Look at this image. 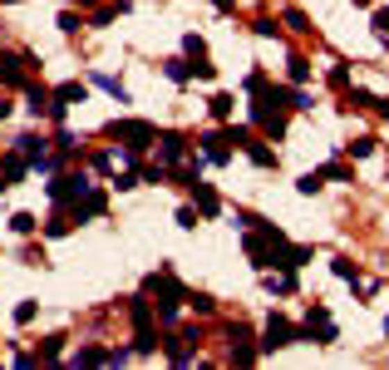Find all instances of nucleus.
<instances>
[{
  "instance_id": "1",
  "label": "nucleus",
  "mask_w": 389,
  "mask_h": 370,
  "mask_svg": "<svg viewBox=\"0 0 389 370\" xmlns=\"http://www.w3.org/2000/svg\"><path fill=\"white\" fill-rule=\"evenodd\" d=\"M143 291L148 296H158L153 306H158V316H163V321H178V311H183V301H188V287L173 277V272H153V277H143Z\"/></svg>"
},
{
  "instance_id": "2",
  "label": "nucleus",
  "mask_w": 389,
  "mask_h": 370,
  "mask_svg": "<svg viewBox=\"0 0 389 370\" xmlns=\"http://www.w3.org/2000/svg\"><path fill=\"white\" fill-rule=\"evenodd\" d=\"M108 138H119L129 153H143V148L158 138V129H153L148 119H114V124H108Z\"/></svg>"
},
{
  "instance_id": "3",
  "label": "nucleus",
  "mask_w": 389,
  "mask_h": 370,
  "mask_svg": "<svg viewBox=\"0 0 389 370\" xmlns=\"http://www.w3.org/2000/svg\"><path fill=\"white\" fill-rule=\"evenodd\" d=\"M296 336H301V341H315V346H336V341H340L336 316H330L325 306H311V311H306V326H296Z\"/></svg>"
},
{
  "instance_id": "4",
  "label": "nucleus",
  "mask_w": 389,
  "mask_h": 370,
  "mask_svg": "<svg viewBox=\"0 0 389 370\" xmlns=\"http://www.w3.org/2000/svg\"><path fill=\"white\" fill-rule=\"evenodd\" d=\"M65 207H69V223H89V218H99L104 207H108V193H104V188H94V183H84Z\"/></svg>"
},
{
  "instance_id": "5",
  "label": "nucleus",
  "mask_w": 389,
  "mask_h": 370,
  "mask_svg": "<svg viewBox=\"0 0 389 370\" xmlns=\"http://www.w3.org/2000/svg\"><path fill=\"white\" fill-rule=\"evenodd\" d=\"M296 341H301V336H296V326L286 321V316H271L266 331H261V341H256V351L271 355V351H286V346H296Z\"/></svg>"
},
{
  "instance_id": "6",
  "label": "nucleus",
  "mask_w": 389,
  "mask_h": 370,
  "mask_svg": "<svg viewBox=\"0 0 389 370\" xmlns=\"http://www.w3.org/2000/svg\"><path fill=\"white\" fill-rule=\"evenodd\" d=\"M251 129H256V134H266V138H281V134H286V114H281V104L256 99V104H251Z\"/></svg>"
},
{
  "instance_id": "7",
  "label": "nucleus",
  "mask_w": 389,
  "mask_h": 370,
  "mask_svg": "<svg viewBox=\"0 0 389 370\" xmlns=\"http://www.w3.org/2000/svg\"><path fill=\"white\" fill-rule=\"evenodd\" d=\"M25 65H35V60L30 55H6V49H0V84H6V89H25L30 84Z\"/></svg>"
},
{
  "instance_id": "8",
  "label": "nucleus",
  "mask_w": 389,
  "mask_h": 370,
  "mask_svg": "<svg viewBox=\"0 0 389 370\" xmlns=\"http://www.w3.org/2000/svg\"><path fill=\"white\" fill-rule=\"evenodd\" d=\"M153 143H158V163H163V168H173V163H183V158H188V138L173 134V129H168V134H158Z\"/></svg>"
},
{
  "instance_id": "9",
  "label": "nucleus",
  "mask_w": 389,
  "mask_h": 370,
  "mask_svg": "<svg viewBox=\"0 0 389 370\" xmlns=\"http://www.w3.org/2000/svg\"><path fill=\"white\" fill-rule=\"evenodd\" d=\"M242 247H247V257H251V267H256V272H266V267H271V252H276V242H266L256 227H247Z\"/></svg>"
},
{
  "instance_id": "10",
  "label": "nucleus",
  "mask_w": 389,
  "mask_h": 370,
  "mask_svg": "<svg viewBox=\"0 0 389 370\" xmlns=\"http://www.w3.org/2000/svg\"><path fill=\"white\" fill-rule=\"evenodd\" d=\"M188 193H192V202H197V218H217V213H222V198L212 193V183L192 178V183H188Z\"/></svg>"
},
{
  "instance_id": "11",
  "label": "nucleus",
  "mask_w": 389,
  "mask_h": 370,
  "mask_svg": "<svg viewBox=\"0 0 389 370\" xmlns=\"http://www.w3.org/2000/svg\"><path fill=\"white\" fill-rule=\"evenodd\" d=\"M25 173H30V158L25 153H6V158H0V183H6V188H15Z\"/></svg>"
},
{
  "instance_id": "12",
  "label": "nucleus",
  "mask_w": 389,
  "mask_h": 370,
  "mask_svg": "<svg viewBox=\"0 0 389 370\" xmlns=\"http://www.w3.org/2000/svg\"><path fill=\"white\" fill-rule=\"evenodd\" d=\"M197 143H202V153H207V163H217V168H222V163H232V143L222 138V134H202Z\"/></svg>"
},
{
  "instance_id": "13",
  "label": "nucleus",
  "mask_w": 389,
  "mask_h": 370,
  "mask_svg": "<svg viewBox=\"0 0 389 370\" xmlns=\"http://www.w3.org/2000/svg\"><path fill=\"white\" fill-rule=\"evenodd\" d=\"M242 148H247V158H251L256 168H276V148H271L266 138H256V134H251V138H247Z\"/></svg>"
},
{
  "instance_id": "14",
  "label": "nucleus",
  "mask_w": 389,
  "mask_h": 370,
  "mask_svg": "<svg viewBox=\"0 0 389 370\" xmlns=\"http://www.w3.org/2000/svg\"><path fill=\"white\" fill-rule=\"evenodd\" d=\"M84 183H89V178H79V173H60V178L49 183V198H54V202H69V198H74Z\"/></svg>"
},
{
  "instance_id": "15",
  "label": "nucleus",
  "mask_w": 389,
  "mask_h": 370,
  "mask_svg": "<svg viewBox=\"0 0 389 370\" xmlns=\"http://www.w3.org/2000/svg\"><path fill=\"white\" fill-rule=\"evenodd\" d=\"M49 99H54V104H65V109H69V104H84V99H89V89H84L79 79H69V84H60V89H49Z\"/></svg>"
},
{
  "instance_id": "16",
  "label": "nucleus",
  "mask_w": 389,
  "mask_h": 370,
  "mask_svg": "<svg viewBox=\"0 0 389 370\" xmlns=\"http://www.w3.org/2000/svg\"><path fill=\"white\" fill-rule=\"evenodd\" d=\"M15 153H25L30 168H35L40 158H44V138H40V134H20V138H15Z\"/></svg>"
},
{
  "instance_id": "17",
  "label": "nucleus",
  "mask_w": 389,
  "mask_h": 370,
  "mask_svg": "<svg viewBox=\"0 0 389 370\" xmlns=\"http://www.w3.org/2000/svg\"><path fill=\"white\" fill-rule=\"evenodd\" d=\"M232 109H237V99H232V94H212V99H207V114L222 119V124L232 119Z\"/></svg>"
},
{
  "instance_id": "18",
  "label": "nucleus",
  "mask_w": 389,
  "mask_h": 370,
  "mask_svg": "<svg viewBox=\"0 0 389 370\" xmlns=\"http://www.w3.org/2000/svg\"><path fill=\"white\" fill-rule=\"evenodd\" d=\"M25 109L30 114H44L49 109V89L44 84H25Z\"/></svg>"
},
{
  "instance_id": "19",
  "label": "nucleus",
  "mask_w": 389,
  "mask_h": 370,
  "mask_svg": "<svg viewBox=\"0 0 389 370\" xmlns=\"http://www.w3.org/2000/svg\"><path fill=\"white\" fill-rule=\"evenodd\" d=\"M266 291L291 296V291H296V272H266Z\"/></svg>"
},
{
  "instance_id": "20",
  "label": "nucleus",
  "mask_w": 389,
  "mask_h": 370,
  "mask_svg": "<svg viewBox=\"0 0 389 370\" xmlns=\"http://www.w3.org/2000/svg\"><path fill=\"white\" fill-rule=\"evenodd\" d=\"M129 316H133V326H153V301L148 296H133L129 301Z\"/></svg>"
},
{
  "instance_id": "21",
  "label": "nucleus",
  "mask_w": 389,
  "mask_h": 370,
  "mask_svg": "<svg viewBox=\"0 0 389 370\" xmlns=\"http://www.w3.org/2000/svg\"><path fill=\"white\" fill-rule=\"evenodd\" d=\"M133 351H138V355H153V351H158V331H153V326H138V336H133Z\"/></svg>"
},
{
  "instance_id": "22",
  "label": "nucleus",
  "mask_w": 389,
  "mask_h": 370,
  "mask_svg": "<svg viewBox=\"0 0 389 370\" xmlns=\"http://www.w3.org/2000/svg\"><path fill=\"white\" fill-rule=\"evenodd\" d=\"M129 10V0H108V6H99V15H94V25H108V20H119Z\"/></svg>"
},
{
  "instance_id": "23",
  "label": "nucleus",
  "mask_w": 389,
  "mask_h": 370,
  "mask_svg": "<svg viewBox=\"0 0 389 370\" xmlns=\"http://www.w3.org/2000/svg\"><path fill=\"white\" fill-rule=\"evenodd\" d=\"M320 183H325V173H320V168H311V173H301V178H296V193H301V198H311Z\"/></svg>"
},
{
  "instance_id": "24",
  "label": "nucleus",
  "mask_w": 389,
  "mask_h": 370,
  "mask_svg": "<svg viewBox=\"0 0 389 370\" xmlns=\"http://www.w3.org/2000/svg\"><path fill=\"white\" fill-rule=\"evenodd\" d=\"M330 267H336V277H340V282L360 287V272H355V262H350V257H336V262H330Z\"/></svg>"
},
{
  "instance_id": "25",
  "label": "nucleus",
  "mask_w": 389,
  "mask_h": 370,
  "mask_svg": "<svg viewBox=\"0 0 389 370\" xmlns=\"http://www.w3.org/2000/svg\"><path fill=\"white\" fill-rule=\"evenodd\" d=\"M69 227H74V223H69V213H54V218L44 223V237H69Z\"/></svg>"
},
{
  "instance_id": "26",
  "label": "nucleus",
  "mask_w": 389,
  "mask_h": 370,
  "mask_svg": "<svg viewBox=\"0 0 389 370\" xmlns=\"http://www.w3.org/2000/svg\"><path fill=\"white\" fill-rule=\"evenodd\" d=\"M320 173H325L330 183H355V168H350V163H325Z\"/></svg>"
},
{
  "instance_id": "27",
  "label": "nucleus",
  "mask_w": 389,
  "mask_h": 370,
  "mask_svg": "<svg viewBox=\"0 0 389 370\" xmlns=\"http://www.w3.org/2000/svg\"><path fill=\"white\" fill-rule=\"evenodd\" d=\"M163 70H168V79H173V84H188V79H192V65H188V60H168Z\"/></svg>"
},
{
  "instance_id": "28",
  "label": "nucleus",
  "mask_w": 389,
  "mask_h": 370,
  "mask_svg": "<svg viewBox=\"0 0 389 370\" xmlns=\"http://www.w3.org/2000/svg\"><path fill=\"white\" fill-rule=\"evenodd\" d=\"M281 25H291L296 35H311V30H315V25L306 20V10H286V15H281Z\"/></svg>"
},
{
  "instance_id": "29",
  "label": "nucleus",
  "mask_w": 389,
  "mask_h": 370,
  "mask_svg": "<svg viewBox=\"0 0 389 370\" xmlns=\"http://www.w3.org/2000/svg\"><path fill=\"white\" fill-rule=\"evenodd\" d=\"M345 153H350V158H370V153H374V138H370V134H360V138H350V143H345Z\"/></svg>"
},
{
  "instance_id": "30",
  "label": "nucleus",
  "mask_w": 389,
  "mask_h": 370,
  "mask_svg": "<svg viewBox=\"0 0 389 370\" xmlns=\"http://www.w3.org/2000/svg\"><path fill=\"white\" fill-rule=\"evenodd\" d=\"M74 365H108V351H99V346H84V351L74 355Z\"/></svg>"
},
{
  "instance_id": "31",
  "label": "nucleus",
  "mask_w": 389,
  "mask_h": 370,
  "mask_svg": "<svg viewBox=\"0 0 389 370\" xmlns=\"http://www.w3.org/2000/svg\"><path fill=\"white\" fill-rule=\"evenodd\" d=\"M94 84H99V89H108V94H114L119 104H129V89H124L119 79H108V74H94Z\"/></svg>"
},
{
  "instance_id": "32",
  "label": "nucleus",
  "mask_w": 389,
  "mask_h": 370,
  "mask_svg": "<svg viewBox=\"0 0 389 370\" xmlns=\"http://www.w3.org/2000/svg\"><path fill=\"white\" fill-rule=\"evenodd\" d=\"M54 148H60V158H69V153L79 148V138H74V134H69V129L60 124V134H54Z\"/></svg>"
},
{
  "instance_id": "33",
  "label": "nucleus",
  "mask_w": 389,
  "mask_h": 370,
  "mask_svg": "<svg viewBox=\"0 0 389 370\" xmlns=\"http://www.w3.org/2000/svg\"><path fill=\"white\" fill-rule=\"evenodd\" d=\"M286 74H291V84H306V79H311V60H301V55H296V60L286 65Z\"/></svg>"
},
{
  "instance_id": "34",
  "label": "nucleus",
  "mask_w": 389,
  "mask_h": 370,
  "mask_svg": "<svg viewBox=\"0 0 389 370\" xmlns=\"http://www.w3.org/2000/svg\"><path fill=\"white\" fill-rule=\"evenodd\" d=\"M10 227H15L20 237H30V232H40V223H35V213H15V218H10Z\"/></svg>"
},
{
  "instance_id": "35",
  "label": "nucleus",
  "mask_w": 389,
  "mask_h": 370,
  "mask_svg": "<svg viewBox=\"0 0 389 370\" xmlns=\"http://www.w3.org/2000/svg\"><path fill=\"white\" fill-rule=\"evenodd\" d=\"M256 355H261V351H256L251 341H242V346H232V365H251Z\"/></svg>"
},
{
  "instance_id": "36",
  "label": "nucleus",
  "mask_w": 389,
  "mask_h": 370,
  "mask_svg": "<svg viewBox=\"0 0 389 370\" xmlns=\"http://www.w3.org/2000/svg\"><path fill=\"white\" fill-rule=\"evenodd\" d=\"M60 355H65V336H49L40 346V360H60Z\"/></svg>"
},
{
  "instance_id": "37",
  "label": "nucleus",
  "mask_w": 389,
  "mask_h": 370,
  "mask_svg": "<svg viewBox=\"0 0 389 370\" xmlns=\"http://www.w3.org/2000/svg\"><path fill=\"white\" fill-rule=\"evenodd\" d=\"M183 49H188V60H207V40H202V35H188Z\"/></svg>"
},
{
  "instance_id": "38",
  "label": "nucleus",
  "mask_w": 389,
  "mask_h": 370,
  "mask_svg": "<svg viewBox=\"0 0 389 370\" xmlns=\"http://www.w3.org/2000/svg\"><path fill=\"white\" fill-rule=\"evenodd\" d=\"M222 138H227V143H237V148H242V143L251 138V129H247V124H227V129H222Z\"/></svg>"
},
{
  "instance_id": "39",
  "label": "nucleus",
  "mask_w": 389,
  "mask_h": 370,
  "mask_svg": "<svg viewBox=\"0 0 389 370\" xmlns=\"http://www.w3.org/2000/svg\"><path fill=\"white\" fill-rule=\"evenodd\" d=\"M188 306H197V316H212V311H217V301H212L207 291H197V296L188 291Z\"/></svg>"
},
{
  "instance_id": "40",
  "label": "nucleus",
  "mask_w": 389,
  "mask_h": 370,
  "mask_svg": "<svg viewBox=\"0 0 389 370\" xmlns=\"http://www.w3.org/2000/svg\"><path fill=\"white\" fill-rule=\"evenodd\" d=\"M251 30H256V35H261V40H271V35H276V30H281V25H276V20H271V15H256V20H251Z\"/></svg>"
},
{
  "instance_id": "41",
  "label": "nucleus",
  "mask_w": 389,
  "mask_h": 370,
  "mask_svg": "<svg viewBox=\"0 0 389 370\" xmlns=\"http://www.w3.org/2000/svg\"><path fill=\"white\" fill-rule=\"evenodd\" d=\"M350 104H355V109H374V104H379V99H374L370 89H350Z\"/></svg>"
},
{
  "instance_id": "42",
  "label": "nucleus",
  "mask_w": 389,
  "mask_h": 370,
  "mask_svg": "<svg viewBox=\"0 0 389 370\" xmlns=\"http://www.w3.org/2000/svg\"><path fill=\"white\" fill-rule=\"evenodd\" d=\"M35 311H40L35 301H20V306H15V326H30V321H35Z\"/></svg>"
},
{
  "instance_id": "43",
  "label": "nucleus",
  "mask_w": 389,
  "mask_h": 370,
  "mask_svg": "<svg viewBox=\"0 0 389 370\" xmlns=\"http://www.w3.org/2000/svg\"><path fill=\"white\" fill-rule=\"evenodd\" d=\"M138 178H143V183H168V168H163V163H148Z\"/></svg>"
},
{
  "instance_id": "44",
  "label": "nucleus",
  "mask_w": 389,
  "mask_h": 370,
  "mask_svg": "<svg viewBox=\"0 0 389 370\" xmlns=\"http://www.w3.org/2000/svg\"><path fill=\"white\" fill-rule=\"evenodd\" d=\"M330 84H336V89H350V65H336V70H330Z\"/></svg>"
},
{
  "instance_id": "45",
  "label": "nucleus",
  "mask_w": 389,
  "mask_h": 370,
  "mask_svg": "<svg viewBox=\"0 0 389 370\" xmlns=\"http://www.w3.org/2000/svg\"><path fill=\"white\" fill-rule=\"evenodd\" d=\"M60 30H65V35H79V15L65 10V15H60Z\"/></svg>"
},
{
  "instance_id": "46",
  "label": "nucleus",
  "mask_w": 389,
  "mask_h": 370,
  "mask_svg": "<svg viewBox=\"0 0 389 370\" xmlns=\"http://www.w3.org/2000/svg\"><path fill=\"white\" fill-rule=\"evenodd\" d=\"M138 183H143L138 173H119V178H114V188H119V193H129V188H138Z\"/></svg>"
},
{
  "instance_id": "47",
  "label": "nucleus",
  "mask_w": 389,
  "mask_h": 370,
  "mask_svg": "<svg viewBox=\"0 0 389 370\" xmlns=\"http://www.w3.org/2000/svg\"><path fill=\"white\" fill-rule=\"evenodd\" d=\"M178 227H197V207H178Z\"/></svg>"
},
{
  "instance_id": "48",
  "label": "nucleus",
  "mask_w": 389,
  "mask_h": 370,
  "mask_svg": "<svg viewBox=\"0 0 389 370\" xmlns=\"http://www.w3.org/2000/svg\"><path fill=\"white\" fill-rule=\"evenodd\" d=\"M374 35H384V40H389V10H374Z\"/></svg>"
},
{
  "instance_id": "49",
  "label": "nucleus",
  "mask_w": 389,
  "mask_h": 370,
  "mask_svg": "<svg viewBox=\"0 0 389 370\" xmlns=\"http://www.w3.org/2000/svg\"><path fill=\"white\" fill-rule=\"evenodd\" d=\"M374 109H379V119L389 124V99H379V104H374Z\"/></svg>"
},
{
  "instance_id": "50",
  "label": "nucleus",
  "mask_w": 389,
  "mask_h": 370,
  "mask_svg": "<svg viewBox=\"0 0 389 370\" xmlns=\"http://www.w3.org/2000/svg\"><path fill=\"white\" fill-rule=\"evenodd\" d=\"M212 6H217V10H222V15H227V10H232V0H212Z\"/></svg>"
},
{
  "instance_id": "51",
  "label": "nucleus",
  "mask_w": 389,
  "mask_h": 370,
  "mask_svg": "<svg viewBox=\"0 0 389 370\" xmlns=\"http://www.w3.org/2000/svg\"><path fill=\"white\" fill-rule=\"evenodd\" d=\"M74 6H99V0H74Z\"/></svg>"
},
{
  "instance_id": "52",
  "label": "nucleus",
  "mask_w": 389,
  "mask_h": 370,
  "mask_svg": "<svg viewBox=\"0 0 389 370\" xmlns=\"http://www.w3.org/2000/svg\"><path fill=\"white\" fill-rule=\"evenodd\" d=\"M384 336H389V321H384Z\"/></svg>"
},
{
  "instance_id": "53",
  "label": "nucleus",
  "mask_w": 389,
  "mask_h": 370,
  "mask_svg": "<svg viewBox=\"0 0 389 370\" xmlns=\"http://www.w3.org/2000/svg\"><path fill=\"white\" fill-rule=\"evenodd\" d=\"M6 6H15V0H6Z\"/></svg>"
}]
</instances>
